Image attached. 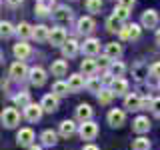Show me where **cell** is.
<instances>
[{"label": "cell", "mask_w": 160, "mask_h": 150, "mask_svg": "<svg viewBox=\"0 0 160 150\" xmlns=\"http://www.w3.org/2000/svg\"><path fill=\"white\" fill-rule=\"evenodd\" d=\"M110 88L114 90L116 96H128V80H124V78H116Z\"/></svg>", "instance_id": "cell-23"}, {"label": "cell", "mask_w": 160, "mask_h": 150, "mask_svg": "<svg viewBox=\"0 0 160 150\" xmlns=\"http://www.w3.org/2000/svg\"><path fill=\"white\" fill-rule=\"evenodd\" d=\"M128 8H124V6H120V4H118V6L116 8H114V14H112V16H116L118 20H122V22H124V20H126L128 18Z\"/></svg>", "instance_id": "cell-40"}, {"label": "cell", "mask_w": 160, "mask_h": 150, "mask_svg": "<svg viewBox=\"0 0 160 150\" xmlns=\"http://www.w3.org/2000/svg\"><path fill=\"white\" fill-rule=\"evenodd\" d=\"M94 26H96V24H94V20L90 16H82L78 20V32L80 34H90L94 30Z\"/></svg>", "instance_id": "cell-26"}, {"label": "cell", "mask_w": 160, "mask_h": 150, "mask_svg": "<svg viewBox=\"0 0 160 150\" xmlns=\"http://www.w3.org/2000/svg\"><path fill=\"white\" fill-rule=\"evenodd\" d=\"M32 38L36 40V42H46L50 38V28L44 26V24H36V26H34V32H32Z\"/></svg>", "instance_id": "cell-20"}, {"label": "cell", "mask_w": 160, "mask_h": 150, "mask_svg": "<svg viewBox=\"0 0 160 150\" xmlns=\"http://www.w3.org/2000/svg\"><path fill=\"white\" fill-rule=\"evenodd\" d=\"M78 50H82V44H78L74 38H68L62 46V56L64 58H74L78 54Z\"/></svg>", "instance_id": "cell-12"}, {"label": "cell", "mask_w": 160, "mask_h": 150, "mask_svg": "<svg viewBox=\"0 0 160 150\" xmlns=\"http://www.w3.org/2000/svg\"><path fill=\"white\" fill-rule=\"evenodd\" d=\"M82 150H98V146H94V144H86Z\"/></svg>", "instance_id": "cell-47"}, {"label": "cell", "mask_w": 160, "mask_h": 150, "mask_svg": "<svg viewBox=\"0 0 160 150\" xmlns=\"http://www.w3.org/2000/svg\"><path fill=\"white\" fill-rule=\"evenodd\" d=\"M28 150H42V148H40V146H36V144H34V146H30Z\"/></svg>", "instance_id": "cell-49"}, {"label": "cell", "mask_w": 160, "mask_h": 150, "mask_svg": "<svg viewBox=\"0 0 160 150\" xmlns=\"http://www.w3.org/2000/svg\"><path fill=\"white\" fill-rule=\"evenodd\" d=\"M52 16H54V20H56L58 24H70L72 18H74V14H72V10H70L68 6H58L52 12Z\"/></svg>", "instance_id": "cell-7"}, {"label": "cell", "mask_w": 160, "mask_h": 150, "mask_svg": "<svg viewBox=\"0 0 160 150\" xmlns=\"http://www.w3.org/2000/svg\"><path fill=\"white\" fill-rule=\"evenodd\" d=\"M42 104H30L28 108H24V118L28 120V122H38L40 118H42Z\"/></svg>", "instance_id": "cell-11"}, {"label": "cell", "mask_w": 160, "mask_h": 150, "mask_svg": "<svg viewBox=\"0 0 160 150\" xmlns=\"http://www.w3.org/2000/svg\"><path fill=\"white\" fill-rule=\"evenodd\" d=\"M40 140H42L44 146H54V144L58 142V134L54 132V130H44V132L40 134Z\"/></svg>", "instance_id": "cell-29"}, {"label": "cell", "mask_w": 160, "mask_h": 150, "mask_svg": "<svg viewBox=\"0 0 160 150\" xmlns=\"http://www.w3.org/2000/svg\"><path fill=\"white\" fill-rule=\"evenodd\" d=\"M102 86H104V84H102V80L96 78V76H90V78L86 80V88L90 90V92H94V94H98L100 90H102Z\"/></svg>", "instance_id": "cell-36"}, {"label": "cell", "mask_w": 160, "mask_h": 150, "mask_svg": "<svg viewBox=\"0 0 160 150\" xmlns=\"http://www.w3.org/2000/svg\"><path fill=\"white\" fill-rule=\"evenodd\" d=\"M100 80H102V84H104V86H112V84H114V80H116V78H114L110 72H106V74H104V76L100 78Z\"/></svg>", "instance_id": "cell-41"}, {"label": "cell", "mask_w": 160, "mask_h": 150, "mask_svg": "<svg viewBox=\"0 0 160 150\" xmlns=\"http://www.w3.org/2000/svg\"><path fill=\"white\" fill-rule=\"evenodd\" d=\"M154 38H156V42L160 44V28H156V34H154Z\"/></svg>", "instance_id": "cell-48"}, {"label": "cell", "mask_w": 160, "mask_h": 150, "mask_svg": "<svg viewBox=\"0 0 160 150\" xmlns=\"http://www.w3.org/2000/svg\"><path fill=\"white\" fill-rule=\"evenodd\" d=\"M12 52H14V56L18 60H24V58H28L30 54H32V48H30V44L26 40H18V42L12 46Z\"/></svg>", "instance_id": "cell-10"}, {"label": "cell", "mask_w": 160, "mask_h": 150, "mask_svg": "<svg viewBox=\"0 0 160 150\" xmlns=\"http://www.w3.org/2000/svg\"><path fill=\"white\" fill-rule=\"evenodd\" d=\"M34 12H36L40 18H46V16H50V12H52V4H48L46 0H38Z\"/></svg>", "instance_id": "cell-28"}, {"label": "cell", "mask_w": 160, "mask_h": 150, "mask_svg": "<svg viewBox=\"0 0 160 150\" xmlns=\"http://www.w3.org/2000/svg\"><path fill=\"white\" fill-rule=\"evenodd\" d=\"M70 92V88H68V82H62V80H56L54 82V86H52V94H56V96H66V94Z\"/></svg>", "instance_id": "cell-34"}, {"label": "cell", "mask_w": 160, "mask_h": 150, "mask_svg": "<svg viewBox=\"0 0 160 150\" xmlns=\"http://www.w3.org/2000/svg\"><path fill=\"white\" fill-rule=\"evenodd\" d=\"M152 112H154V116H160V98H154V102H152Z\"/></svg>", "instance_id": "cell-44"}, {"label": "cell", "mask_w": 160, "mask_h": 150, "mask_svg": "<svg viewBox=\"0 0 160 150\" xmlns=\"http://www.w3.org/2000/svg\"><path fill=\"white\" fill-rule=\"evenodd\" d=\"M28 78H30V82H32L34 86H42V84L46 82V72H44V70L40 68V66H36V68L30 70Z\"/></svg>", "instance_id": "cell-19"}, {"label": "cell", "mask_w": 160, "mask_h": 150, "mask_svg": "<svg viewBox=\"0 0 160 150\" xmlns=\"http://www.w3.org/2000/svg\"><path fill=\"white\" fill-rule=\"evenodd\" d=\"M40 104H42L44 112H50V114H52V112H56V110H58V96H56V94H46Z\"/></svg>", "instance_id": "cell-17"}, {"label": "cell", "mask_w": 160, "mask_h": 150, "mask_svg": "<svg viewBox=\"0 0 160 150\" xmlns=\"http://www.w3.org/2000/svg\"><path fill=\"white\" fill-rule=\"evenodd\" d=\"M150 76H154V78L160 80V62H156V64L150 66Z\"/></svg>", "instance_id": "cell-43"}, {"label": "cell", "mask_w": 160, "mask_h": 150, "mask_svg": "<svg viewBox=\"0 0 160 150\" xmlns=\"http://www.w3.org/2000/svg\"><path fill=\"white\" fill-rule=\"evenodd\" d=\"M86 10L92 14H96L102 10V0H86Z\"/></svg>", "instance_id": "cell-39"}, {"label": "cell", "mask_w": 160, "mask_h": 150, "mask_svg": "<svg viewBox=\"0 0 160 150\" xmlns=\"http://www.w3.org/2000/svg\"><path fill=\"white\" fill-rule=\"evenodd\" d=\"M28 74H30V70L26 68L24 60H16V62L10 66V78H14V80H22V78H26Z\"/></svg>", "instance_id": "cell-9"}, {"label": "cell", "mask_w": 160, "mask_h": 150, "mask_svg": "<svg viewBox=\"0 0 160 150\" xmlns=\"http://www.w3.org/2000/svg\"><path fill=\"white\" fill-rule=\"evenodd\" d=\"M80 138L82 140H94L98 136V124L96 122H92V120H90V122H84V124H80Z\"/></svg>", "instance_id": "cell-4"}, {"label": "cell", "mask_w": 160, "mask_h": 150, "mask_svg": "<svg viewBox=\"0 0 160 150\" xmlns=\"http://www.w3.org/2000/svg\"><path fill=\"white\" fill-rule=\"evenodd\" d=\"M140 32H142V24H126L122 30H120L118 36L122 40H138L140 38Z\"/></svg>", "instance_id": "cell-1"}, {"label": "cell", "mask_w": 160, "mask_h": 150, "mask_svg": "<svg viewBox=\"0 0 160 150\" xmlns=\"http://www.w3.org/2000/svg\"><path fill=\"white\" fill-rule=\"evenodd\" d=\"M82 52L86 54L88 58L96 56V54L100 52V40L98 38H86V40H84V44H82Z\"/></svg>", "instance_id": "cell-13"}, {"label": "cell", "mask_w": 160, "mask_h": 150, "mask_svg": "<svg viewBox=\"0 0 160 150\" xmlns=\"http://www.w3.org/2000/svg\"><path fill=\"white\" fill-rule=\"evenodd\" d=\"M132 74H134V78H136V80H142L144 76H148V74H150V68L144 66L142 62H136V64H134V68H132Z\"/></svg>", "instance_id": "cell-35"}, {"label": "cell", "mask_w": 160, "mask_h": 150, "mask_svg": "<svg viewBox=\"0 0 160 150\" xmlns=\"http://www.w3.org/2000/svg\"><path fill=\"white\" fill-rule=\"evenodd\" d=\"M92 114H94V110L90 108V104H78V108H76V120L78 122H90L92 120Z\"/></svg>", "instance_id": "cell-16"}, {"label": "cell", "mask_w": 160, "mask_h": 150, "mask_svg": "<svg viewBox=\"0 0 160 150\" xmlns=\"http://www.w3.org/2000/svg\"><path fill=\"white\" fill-rule=\"evenodd\" d=\"M98 62V68H110V64H112V60H110L108 56H102L100 60H96Z\"/></svg>", "instance_id": "cell-42"}, {"label": "cell", "mask_w": 160, "mask_h": 150, "mask_svg": "<svg viewBox=\"0 0 160 150\" xmlns=\"http://www.w3.org/2000/svg\"><path fill=\"white\" fill-rule=\"evenodd\" d=\"M18 122H20V112L16 108H4L2 110V126L14 128Z\"/></svg>", "instance_id": "cell-2"}, {"label": "cell", "mask_w": 160, "mask_h": 150, "mask_svg": "<svg viewBox=\"0 0 160 150\" xmlns=\"http://www.w3.org/2000/svg\"><path fill=\"white\" fill-rule=\"evenodd\" d=\"M32 32H34V26H30L28 22H20L18 26H16V34H18V38H22V40H26L32 36Z\"/></svg>", "instance_id": "cell-32"}, {"label": "cell", "mask_w": 160, "mask_h": 150, "mask_svg": "<svg viewBox=\"0 0 160 150\" xmlns=\"http://www.w3.org/2000/svg\"><path fill=\"white\" fill-rule=\"evenodd\" d=\"M124 28V24H122V20H118L116 16H110L106 20V30L108 32H112V34H120V30Z\"/></svg>", "instance_id": "cell-31"}, {"label": "cell", "mask_w": 160, "mask_h": 150, "mask_svg": "<svg viewBox=\"0 0 160 150\" xmlns=\"http://www.w3.org/2000/svg\"><path fill=\"white\" fill-rule=\"evenodd\" d=\"M96 70H98V62L94 58H84L80 62V74H84V76H94Z\"/></svg>", "instance_id": "cell-15"}, {"label": "cell", "mask_w": 160, "mask_h": 150, "mask_svg": "<svg viewBox=\"0 0 160 150\" xmlns=\"http://www.w3.org/2000/svg\"><path fill=\"white\" fill-rule=\"evenodd\" d=\"M50 72H52V76H64L68 72V62L66 60H54L50 66Z\"/></svg>", "instance_id": "cell-25"}, {"label": "cell", "mask_w": 160, "mask_h": 150, "mask_svg": "<svg viewBox=\"0 0 160 150\" xmlns=\"http://www.w3.org/2000/svg\"><path fill=\"white\" fill-rule=\"evenodd\" d=\"M84 86H86L84 74H70V76H68V88H70V92H80Z\"/></svg>", "instance_id": "cell-14"}, {"label": "cell", "mask_w": 160, "mask_h": 150, "mask_svg": "<svg viewBox=\"0 0 160 150\" xmlns=\"http://www.w3.org/2000/svg\"><path fill=\"white\" fill-rule=\"evenodd\" d=\"M14 32H16V28H14L8 20H2V22H0V34H2V38H10Z\"/></svg>", "instance_id": "cell-37"}, {"label": "cell", "mask_w": 160, "mask_h": 150, "mask_svg": "<svg viewBox=\"0 0 160 150\" xmlns=\"http://www.w3.org/2000/svg\"><path fill=\"white\" fill-rule=\"evenodd\" d=\"M104 56H108L110 60H118L122 56V44L118 42H108L106 48H104Z\"/></svg>", "instance_id": "cell-18"}, {"label": "cell", "mask_w": 160, "mask_h": 150, "mask_svg": "<svg viewBox=\"0 0 160 150\" xmlns=\"http://www.w3.org/2000/svg\"><path fill=\"white\" fill-rule=\"evenodd\" d=\"M66 40H68V38H66V30H64L62 26L50 28V38H48V42L52 44V46H60V48H62Z\"/></svg>", "instance_id": "cell-3"}, {"label": "cell", "mask_w": 160, "mask_h": 150, "mask_svg": "<svg viewBox=\"0 0 160 150\" xmlns=\"http://www.w3.org/2000/svg\"><path fill=\"white\" fill-rule=\"evenodd\" d=\"M124 108L142 110V98H140L138 94H128V96H124Z\"/></svg>", "instance_id": "cell-22"}, {"label": "cell", "mask_w": 160, "mask_h": 150, "mask_svg": "<svg viewBox=\"0 0 160 150\" xmlns=\"http://www.w3.org/2000/svg\"><path fill=\"white\" fill-rule=\"evenodd\" d=\"M108 72L112 74L114 78H122V76H124V72H126V66H124L120 60H112V64H110Z\"/></svg>", "instance_id": "cell-30"}, {"label": "cell", "mask_w": 160, "mask_h": 150, "mask_svg": "<svg viewBox=\"0 0 160 150\" xmlns=\"http://www.w3.org/2000/svg\"><path fill=\"white\" fill-rule=\"evenodd\" d=\"M106 120H108V124L112 128H120L124 122H126V112H124V110H120V108H112L108 112Z\"/></svg>", "instance_id": "cell-5"}, {"label": "cell", "mask_w": 160, "mask_h": 150, "mask_svg": "<svg viewBox=\"0 0 160 150\" xmlns=\"http://www.w3.org/2000/svg\"><path fill=\"white\" fill-rule=\"evenodd\" d=\"M14 106H16V108H28L30 106V104H32V102H30V94L28 92H18V94H14Z\"/></svg>", "instance_id": "cell-27"}, {"label": "cell", "mask_w": 160, "mask_h": 150, "mask_svg": "<svg viewBox=\"0 0 160 150\" xmlns=\"http://www.w3.org/2000/svg\"><path fill=\"white\" fill-rule=\"evenodd\" d=\"M158 12L156 10H144L142 16H140V24L142 28H156L158 26Z\"/></svg>", "instance_id": "cell-8"}, {"label": "cell", "mask_w": 160, "mask_h": 150, "mask_svg": "<svg viewBox=\"0 0 160 150\" xmlns=\"http://www.w3.org/2000/svg\"><path fill=\"white\" fill-rule=\"evenodd\" d=\"M96 96H98V102H100V104H110V102H112V98L116 96V94H114L112 88H102V90L96 94Z\"/></svg>", "instance_id": "cell-33"}, {"label": "cell", "mask_w": 160, "mask_h": 150, "mask_svg": "<svg viewBox=\"0 0 160 150\" xmlns=\"http://www.w3.org/2000/svg\"><path fill=\"white\" fill-rule=\"evenodd\" d=\"M46 2H48V4H52V2H54V0H46Z\"/></svg>", "instance_id": "cell-50"}, {"label": "cell", "mask_w": 160, "mask_h": 150, "mask_svg": "<svg viewBox=\"0 0 160 150\" xmlns=\"http://www.w3.org/2000/svg\"><path fill=\"white\" fill-rule=\"evenodd\" d=\"M16 142L20 144V146H34V130L32 128H20L18 134H16Z\"/></svg>", "instance_id": "cell-6"}, {"label": "cell", "mask_w": 160, "mask_h": 150, "mask_svg": "<svg viewBox=\"0 0 160 150\" xmlns=\"http://www.w3.org/2000/svg\"><path fill=\"white\" fill-rule=\"evenodd\" d=\"M58 132H60V136L70 138L74 132H76V122H74V120H62V122H60Z\"/></svg>", "instance_id": "cell-21"}, {"label": "cell", "mask_w": 160, "mask_h": 150, "mask_svg": "<svg viewBox=\"0 0 160 150\" xmlns=\"http://www.w3.org/2000/svg\"><path fill=\"white\" fill-rule=\"evenodd\" d=\"M158 90H160V80H158Z\"/></svg>", "instance_id": "cell-51"}, {"label": "cell", "mask_w": 160, "mask_h": 150, "mask_svg": "<svg viewBox=\"0 0 160 150\" xmlns=\"http://www.w3.org/2000/svg\"><path fill=\"white\" fill-rule=\"evenodd\" d=\"M132 150H150V140L138 136L136 140H132Z\"/></svg>", "instance_id": "cell-38"}, {"label": "cell", "mask_w": 160, "mask_h": 150, "mask_svg": "<svg viewBox=\"0 0 160 150\" xmlns=\"http://www.w3.org/2000/svg\"><path fill=\"white\" fill-rule=\"evenodd\" d=\"M118 4H120V6H124V8H132L134 6V4H136V0H118Z\"/></svg>", "instance_id": "cell-45"}, {"label": "cell", "mask_w": 160, "mask_h": 150, "mask_svg": "<svg viewBox=\"0 0 160 150\" xmlns=\"http://www.w3.org/2000/svg\"><path fill=\"white\" fill-rule=\"evenodd\" d=\"M132 130H134V132H138V134L148 132V130H150V120H148L146 116H138V118L132 122Z\"/></svg>", "instance_id": "cell-24"}, {"label": "cell", "mask_w": 160, "mask_h": 150, "mask_svg": "<svg viewBox=\"0 0 160 150\" xmlns=\"http://www.w3.org/2000/svg\"><path fill=\"white\" fill-rule=\"evenodd\" d=\"M6 4H8V6H12V8H16V6L22 4V0H6Z\"/></svg>", "instance_id": "cell-46"}]
</instances>
